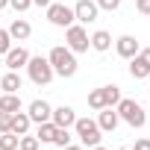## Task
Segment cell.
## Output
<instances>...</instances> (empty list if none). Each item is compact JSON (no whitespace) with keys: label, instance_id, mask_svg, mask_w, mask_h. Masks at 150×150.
<instances>
[{"label":"cell","instance_id":"6da1fadb","mask_svg":"<svg viewBox=\"0 0 150 150\" xmlns=\"http://www.w3.org/2000/svg\"><path fill=\"white\" fill-rule=\"evenodd\" d=\"M47 62L53 65V74L56 77H74L77 74V53H71L65 44H56L50 53H47Z\"/></svg>","mask_w":150,"mask_h":150},{"label":"cell","instance_id":"7a4b0ae2","mask_svg":"<svg viewBox=\"0 0 150 150\" xmlns=\"http://www.w3.org/2000/svg\"><path fill=\"white\" fill-rule=\"evenodd\" d=\"M115 112H118V118H121V121H127L132 129H141V127L147 124V115H144V109H141V103H138V100L121 97V100H118V106H115Z\"/></svg>","mask_w":150,"mask_h":150},{"label":"cell","instance_id":"3957f363","mask_svg":"<svg viewBox=\"0 0 150 150\" xmlns=\"http://www.w3.org/2000/svg\"><path fill=\"white\" fill-rule=\"evenodd\" d=\"M27 74H30V80L35 83V86H50L53 83V65L47 62V56H30V62H27Z\"/></svg>","mask_w":150,"mask_h":150},{"label":"cell","instance_id":"277c9868","mask_svg":"<svg viewBox=\"0 0 150 150\" xmlns=\"http://www.w3.org/2000/svg\"><path fill=\"white\" fill-rule=\"evenodd\" d=\"M74 129H77L83 147H94V144H100V138H103V129L97 127L94 118H77V121H74Z\"/></svg>","mask_w":150,"mask_h":150},{"label":"cell","instance_id":"5b68a950","mask_svg":"<svg viewBox=\"0 0 150 150\" xmlns=\"http://www.w3.org/2000/svg\"><path fill=\"white\" fill-rule=\"evenodd\" d=\"M65 47H68L71 53H86V50L91 47V44H88V33H86L83 24L74 21V24L65 30Z\"/></svg>","mask_w":150,"mask_h":150},{"label":"cell","instance_id":"8992f818","mask_svg":"<svg viewBox=\"0 0 150 150\" xmlns=\"http://www.w3.org/2000/svg\"><path fill=\"white\" fill-rule=\"evenodd\" d=\"M47 21L53 24V27H62V30H68L74 21V6H65V3H50L47 6Z\"/></svg>","mask_w":150,"mask_h":150},{"label":"cell","instance_id":"52a82bcc","mask_svg":"<svg viewBox=\"0 0 150 150\" xmlns=\"http://www.w3.org/2000/svg\"><path fill=\"white\" fill-rule=\"evenodd\" d=\"M97 15H100V9H97V3L94 0H77V6H74V18H77V24H94L97 21Z\"/></svg>","mask_w":150,"mask_h":150},{"label":"cell","instance_id":"ba28073f","mask_svg":"<svg viewBox=\"0 0 150 150\" xmlns=\"http://www.w3.org/2000/svg\"><path fill=\"white\" fill-rule=\"evenodd\" d=\"M27 115H30V121H33V124H44V121H50L53 106H50L47 100H33V103L27 106Z\"/></svg>","mask_w":150,"mask_h":150},{"label":"cell","instance_id":"9c48e42d","mask_svg":"<svg viewBox=\"0 0 150 150\" xmlns=\"http://www.w3.org/2000/svg\"><path fill=\"white\" fill-rule=\"evenodd\" d=\"M115 50H118V56H121V59H132V56L141 50V44H138V38H135V35H121V38L115 41Z\"/></svg>","mask_w":150,"mask_h":150},{"label":"cell","instance_id":"30bf717a","mask_svg":"<svg viewBox=\"0 0 150 150\" xmlns=\"http://www.w3.org/2000/svg\"><path fill=\"white\" fill-rule=\"evenodd\" d=\"M50 121H53L56 127H65V129H71V127H74V121H77V112H74L71 106H65V103H62V106H56V109H53Z\"/></svg>","mask_w":150,"mask_h":150},{"label":"cell","instance_id":"8fae6325","mask_svg":"<svg viewBox=\"0 0 150 150\" xmlns=\"http://www.w3.org/2000/svg\"><path fill=\"white\" fill-rule=\"evenodd\" d=\"M27 62H30V53L24 47H9L6 50V68L9 71H21V68H27Z\"/></svg>","mask_w":150,"mask_h":150},{"label":"cell","instance_id":"7c38bea8","mask_svg":"<svg viewBox=\"0 0 150 150\" xmlns=\"http://www.w3.org/2000/svg\"><path fill=\"white\" fill-rule=\"evenodd\" d=\"M118 112H115V106H103L100 109V115H97V127L103 129V132H115V127H118Z\"/></svg>","mask_w":150,"mask_h":150},{"label":"cell","instance_id":"4fadbf2b","mask_svg":"<svg viewBox=\"0 0 150 150\" xmlns=\"http://www.w3.org/2000/svg\"><path fill=\"white\" fill-rule=\"evenodd\" d=\"M21 74L18 71H6L3 77H0V91H6V94H18L21 91Z\"/></svg>","mask_w":150,"mask_h":150},{"label":"cell","instance_id":"5bb4252c","mask_svg":"<svg viewBox=\"0 0 150 150\" xmlns=\"http://www.w3.org/2000/svg\"><path fill=\"white\" fill-rule=\"evenodd\" d=\"M9 35H12V38H18V41H27V38L33 35L30 21H27V18H15V21H12V27H9Z\"/></svg>","mask_w":150,"mask_h":150},{"label":"cell","instance_id":"9a60e30c","mask_svg":"<svg viewBox=\"0 0 150 150\" xmlns=\"http://www.w3.org/2000/svg\"><path fill=\"white\" fill-rule=\"evenodd\" d=\"M88 44H91V50L106 53V50L112 47V35H109L106 30H97V33H91V35H88Z\"/></svg>","mask_w":150,"mask_h":150},{"label":"cell","instance_id":"2e32d148","mask_svg":"<svg viewBox=\"0 0 150 150\" xmlns=\"http://www.w3.org/2000/svg\"><path fill=\"white\" fill-rule=\"evenodd\" d=\"M30 127H33L30 115H27V112H15V115H12V124H9V132H15V135H27Z\"/></svg>","mask_w":150,"mask_h":150},{"label":"cell","instance_id":"e0dca14e","mask_svg":"<svg viewBox=\"0 0 150 150\" xmlns=\"http://www.w3.org/2000/svg\"><path fill=\"white\" fill-rule=\"evenodd\" d=\"M129 77H132V80H147V77H150V65H147L138 53L129 59Z\"/></svg>","mask_w":150,"mask_h":150},{"label":"cell","instance_id":"ac0fdd59","mask_svg":"<svg viewBox=\"0 0 150 150\" xmlns=\"http://www.w3.org/2000/svg\"><path fill=\"white\" fill-rule=\"evenodd\" d=\"M21 94H0V112H9V115H15V112H21Z\"/></svg>","mask_w":150,"mask_h":150},{"label":"cell","instance_id":"d6986e66","mask_svg":"<svg viewBox=\"0 0 150 150\" xmlns=\"http://www.w3.org/2000/svg\"><path fill=\"white\" fill-rule=\"evenodd\" d=\"M56 124L53 121H44V124H38V132H35V138L38 141H47V144H53V135H56Z\"/></svg>","mask_w":150,"mask_h":150},{"label":"cell","instance_id":"ffe728a7","mask_svg":"<svg viewBox=\"0 0 150 150\" xmlns=\"http://www.w3.org/2000/svg\"><path fill=\"white\" fill-rule=\"evenodd\" d=\"M103 100H106V106H118L121 88H118V86H103Z\"/></svg>","mask_w":150,"mask_h":150},{"label":"cell","instance_id":"44dd1931","mask_svg":"<svg viewBox=\"0 0 150 150\" xmlns=\"http://www.w3.org/2000/svg\"><path fill=\"white\" fill-rule=\"evenodd\" d=\"M18 150H41V141H38L35 135H30V132H27V135H21V138H18Z\"/></svg>","mask_w":150,"mask_h":150},{"label":"cell","instance_id":"7402d4cb","mask_svg":"<svg viewBox=\"0 0 150 150\" xmlns=\"http://www.w3.org/2000/svg\"><path fill=\"white\" fill-rule=\"evenodd\" d=\"M18 138L15 132H0V150H18Z\"/></svg>","mask_w":150,"mask_h":150},{"label":"cell","instance_id":"603a6c76","mask_svg":"<svg viewBox=\"0 0 150 150\" xmlns=\"http://www.w3.org/2000/svg\"><path fill=\"white\" fill-rule=\"evenodd\" d=\"M88 106H91V109H97V112L106 106V100H103V88H94V91H88Z\"/></svg>","mask_w":150,"mask_h":150},{"label":"cell","instance_id":"cb8c5ba5","mask_svg":"<svg viewBox=\"0 0 150 150\" xmlns=\"http://www.w3.org/2000/svg\"><path fill=\"white\" fill-rule=\"evenodd\" d=\"M53 144H56V147L62 150L65 144H71V132H68L65 127H59V129H56V135H53Z\"/></svg>","mask_w":150,"mask_h":150},{"label":"cell","instance_id":"d4e9b609","mask_svg":"<svg viewBox=\"0 0 150 150\" xmlns=\"http://www.w3.org/2000/svg\"><path fill=\"white\" fill-rule=\"evenodd\" d=\"M9 47H12V35H9V30H0V56H6Z\"/></svg>","mask_w":150,"mask_h":150},{"label":"cell","instance_id":"484cf974","mask_svg":"<svg viewBox=\"0 0 150 150\" xmlns=\"http://www.w3.org/2000/svg\"><path fill=\"white\" fill-rule=\"evenodd\" d=\"M97 3V9H106V12H115L118 6H121V0H94Z\"/></svg>","mask_w":150,"mask_h":150},{"label":"cell","instance_id":"4316f807","mask_svg":"<svg viewBox=\"0 0 150 150\" xmlns=\"http://www.w3.org/2000/svg\"><path fill=\"white\" fill-rule=\"evenodd\" d=\"M9 6H12L15 12H27V9L33 6V0H9Z\"/></svg>","mask_w":150,"mask_h":150},{"label":"cell","instance_id":"83f0119b","mask_svg":"<svg viewBox=\"0 0 150 150\" xmlns=\"http://www.w3.org/2000/svg\"><path fill=\"white\" fill-rule=\"evenodd\" d=\"M9 124H12V115L9 112H0V132H9Z\"/></svg>","mask_w":150,"mask_h":150},{"label":"cell","instance_id":"f1b7e54d","mask_svg":"<svg viewBox=\"0 0 150 150\" xmlns=\"http://www.w3.org/2000/svg\"><path fill=\"white\" fill-rule=\"evenodd\" d=\"M135 9L141 15H150V0H135Z\"/></svg>","mask_w":150,"mask_h":150},{"label":"cell","instance_id":"f546056e","mask_svg":"<svg viewBox=\"0 0 150 150\" xmlns=\"http://www.w3.org/2000/svg\"><path fill=\"white\" fill-rule=\"evenodd\" d=\"M132 150H150V138H138Z\"/></svg>","mask_w":150,"mask_h":150},{"label":"cell","instance_id":"4dcf8cb0","mask_svg":"<svg viewBox=\"0 0 150 150\" xmlns=\"http://www.w3.org/2000/svg\"><path fill=\"white\" fill-rule=\"evenodd\" d=\"M138 56H141V59L150 65V47H141V50H138Z\"/></svg>","mask_w":150,"mask_h":150},{"label":"cell","instance_id":"1f68e13d","mask_svg":"<svg viewBox=\"0 0 150 150\" xmlns=\"http://www.w3.org/2000/svg\"><path fill=\"white\" fill-rule=\"evenodd\" d=\"M50 3H53V0H33V6H44V9H47Z\"/></svg>","mask_w":150,"mask_h":150},{"label":"cell","instance_id":"d6a6232c","mask_svg":"<svg viewBox=\"0 0 150 150\" xmlns=\"http://www.w3.org/2000/svg\"><path fill=\"white\" fill-rule=\"evenodd\" d=\"M62 150H83V144H65Z\"/></svg>","mask_w":150,"mask_h":150},{"label":"cell","instance_id":"836d02e7","mask_svg":"<svg viewBox=\"0 0 150 150\" xmlns=\"http://www.w3.org/2000/svg\"><path fill=\"white\" fill-rule=\"evenodd\" d=\"M88 150H106V147H103V144H94V147H88Z\"/></svg>","mask_w":150,"mask_h":150},{"label":"cell","instance_id":"e575fe53","mask_svg":"<svg viewBox=\"0 0 150 150\" xmlns=\"http://www.w3.org/2000/svg\"><path fill=\"white\" fill-rule=\"evenodd\" d=\"M9 6V0H0V9H6Z\"/></svg>","mask_w":150,"mask_h":150},{"label":"cell","instance_id":"d590c367","mask_svg":"<svg viewBox=\"0 0 150 150\" xmlns=\"http://www.w3.org/2000/svg\"><path fill=\"white\" fill-rule=\"evenodd\" d=\"M0 94H3V91H0Z\"/></svg>","mask_w":150,"mask_h":150}]
</instances>
